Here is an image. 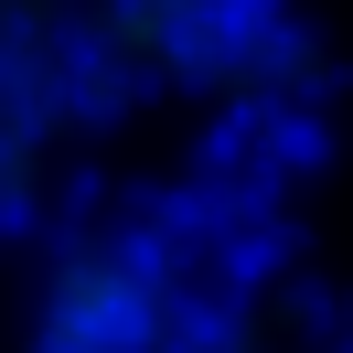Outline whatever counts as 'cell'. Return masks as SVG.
Here are the masks:
<instances>
[{
	"label": "cell",
	"mask_w": 353,
	"mask_h": 353,
	"mask_svg": "<svg viewBox=\"0 0 353 353\" xmlns=\"http://www.w3.org/2000/svg\"><path fill=\"white\" fill-rule=\"evenodd\" d=\"M75 65L97 118L129 97H214L236 118H279L321 97V43L289 22V0H75Z\"/></svg>",
	"instance_id": "cell-1"
},
{
	"label": "cell",
	"mask_w": 353,
	"mask_h": 353,
	"mask_svg": "<svg viewBox=\"0 0 353 353\" xmlns=\"http://www.w3.org/2000/svg\"><path fill=\"white\" fill-rule=\"evenodd\" d=\"M193 321H203V279L172 225H86L43 268L32 353H182Z\"/></svg>",
	"instance_id": "cell-2"
}]
</instances>
